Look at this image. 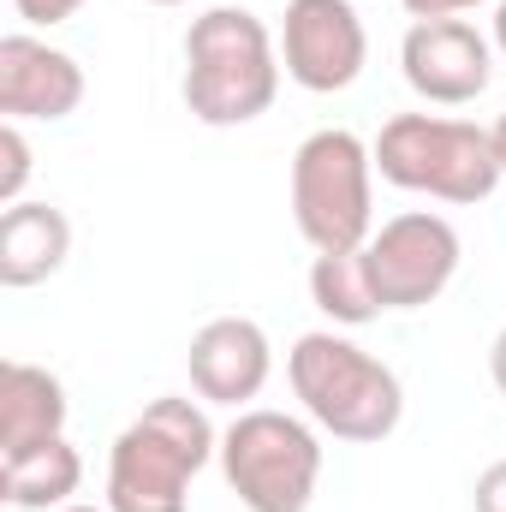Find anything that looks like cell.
I'll list each match as a JSON object with an SVG mask.
<instances>
[{"mask_svg":"<svg viewBox=\"0 0 506 512\" xmlns=\"http://www.w3.org/2000/svg\"><path fill=\"white\" fill-rule=\"evenodd\" d=\"M78 6H84V0H12V12H18L30 30H54V24H66V18H78Z\"/></svg>","mask_w":506,"mask_h":512,"instance_id":"obj_17","label":"cell"},{"mask_svg":"<svg viewBox=\"0 0 506 512\" xmlns=\"http://www.w3.org/2000/svg\"><path fill=\"white\" fill-rule=\"evenodd\" d=\"M78 102H84V66L66 54V48H54V42H42V36H30V30H12V36H0V114L6 120H66V114H78Z\"/></svg>","mask_w":506,"mask_h":512,"instance_id":"obj_11","label":"cell"},{"mask_svg":"<svg viewBox=\"0 0 506 512\" xmlns=\"http://www.w3.org/2000/svg\"><path fill=\"white\" fill-rule=\"evenodd\" d=\"M24 185H30V143L18 120H6L0 126V209L24 203Z\"/></svg>","mask_w":506,"mask_h":512,"instance_id":"obj_16","label":"cell"},{"mask_svg":"<svg viewBox=\"0 0 506 512\" xmlns=\"http://www.w3.org/2000/svg\"><path fill=\"white\" fill-rule=\"evenodd\" d=\"M66 411H72V399H66V382L54 370L6 358L0 364V465L60 441L66 435Z\"/></svg>","mask_w":506,"mask_h":512,"instance_id":"obj_12","label":"cell"},{"mask_svg":"<svg viewBox=\"0 0 506 512\" xmlns=\"http://www.w3.org/2000/svg\"><path fill=\"white\" fill-rule=\"evenodd\" d=\"M185 370H191V387L203 405L251 411V399L274 376V346H268L262 322H251V316H215L191 334Z\"/></svg>","mask_w":506,"mask_h":512,"instance_id":"obj_10","label":"cell"},{"mask_svg":"<svg viewBox=\"0 0 506 512\" xmlns=\"http://www.w3.org/2000/svg\"><path fill=\"white\" fill-rule=\"evenodd\" d=\"M286 382L298 393L304 417L334 435V441H387L405 417V387L399 376L381 364L376 352H364L358 340L334 334V328H316V334H298L292 352H286Z\"/></svg>","mask_w":506,"mask_h":512,"instance_id":"obj_3","label":"cell"},{"mask_svg":"<svg viewBox=\"0 0 506 512\" xmlns=\"http://www.w3.org/2000/svg\"><path fill=\"white\" fill-rule=\"evenodd\" d=\"M292 221L304 245L364 251L376 233V149L346 126L310 131L292 155Z\"/></svg>","mask_w":506,"mask_h":512,"instance_id":"obj_4","label":"cell"},{"mask_svg":"<svg viewBox=\"0 0 506 512\" xmlns=\"http://www.w3.org/2000/svg\"><path fill=\"white\" fill-rule=\"evenodd\" d=\"M489 376H495V387H501V399H506V328L495 334V346H489Z\"/></svg>","mask_w":506,"mask_h":512,"instance_id":"obj_20","label":"cell"},{"mask_svg":"<svg viewBox=\"0 0 506 512\" xmlns=\"http://www.w3.org/2000/svg\"><path fill=\"white\" fill-rule=\"evenodd\" d=\"M370 149L387 185L435 197V203H483L506 179L489 131L471 120H447V114H393Z\"/></svg>","mask_w":506,"mask_h":512,"instance_id":"obj_5","label":"cell"},{"mask_svg":"<svg viewBox=\"0 0 506 512\" xmlns=\"http://www.w3.org/2000/svg\"><path fill=\"white\" fill-rule=\"evenodd\" d=\"M489 143H495V161H501V173H506V114L489 126Z\"/></svg>","mask_w":506,"mask_h":512,"instance_id":"obj_21","label":"cell"},{"mask_svg":"<svg viewBox=\"0 0 506 512\" xmlns=\"http://www.w3.org/2000/svg\"><path fill=\"white\" fill-rule=\"evenodd\" d=\"M310 304L334 322V328H364L381 316V298L370 286L364 251H322L310 262Z\"/></svg>","mask_w":506,"mask_h":512,"instance_id":"obj_15","label":"cell"},{"mask_svg":"<svg viewBox=\"0 0 506 512\" xmlns=\"http://www.w3.org/2000/svg\"><path fill=\"white\" fill-rule=\"evenodd\" d=\"M471 501H477V512H506V459H495V465L477 477Z\"/></svg>","mask_w":506,"mask_h":512,"instance_id":"obj_18","label":"cell"},{"mask_svg":"<svg viewBox=\"0 0 506 512\" xmlns=\"http://www.w3.org/2000/svg\"><path fill=\"white\" fill-rule=\"evenodd\" d=\"M72 256V221L54 203H12L0 215V286L24 292L42 286L48 274H60V262Z\"/></svg>","mask_w":506,"mask_h":512,"instance_id":"obj_13","label":"cell"},{"mask_svg":"<svg viewBox=\"0 0 506 512\" xmlns=\"http://www.w3.org/2000/svg\"><path fill=\"white\" fill-rule=\"evenodd\" d=\"M221 477L245 512H310L322 483V441L304 417L251 405L221 429Z\"/></svg>","mask_w":506,"mask_h":512,"instance_id":"obj_6","label":"cell"},{"mask_svg":"<svg viewBox=\"0 0 506 512\" xmlns=\"http://www.w3.org/2000/svg\"><path fill=\"white\" fill-rule=\"evenodd\" d=\"M405 84L435 108H465L495 78V42L471 18H417L399 42Z\"/></svg>","mask_w":506,"mask_h":512,"instance_id":"obj_9","label":"cell"},{"mask_svg":"<svg viewBox=\"0 0 506 512\" xmlns=\"http://www.w3.org/2000/svg\"><path fill=\"white\" fill-rule=\"evenodd\" d=\"M0 489H6V507H18V512L72 507V495L84 489V459H78V447L60 435V441L36 447V453H24V459H6Z\"/></svg>","mask_w":506,"mask_h":512,"instance_id":"obj_14","label":"cell"},{"mask_svg":"<svg viewBox=\"0 0 506 512\" xmlns=\"http://www.w3.org/2000/svg\"><path fill=\"white\" fill-rule=\"evenodd\" d=\"M459 233L447 215L435 209H405L393 221H381L364 245V268H370V286H376L381 310H423L435 304L453 274H459Z\"/></svg>","mask_w":506,"mask_h":512,"instance_id":"obj_7","label":"cell"},{"mask_svg":"<svg viewBox=\"0 0 506 512\" xmlns=\"http://www.w3.org/2000/svg\"><path fill=\"white\" fill-rule=\"evenodd\" d=\"M280 48L245 6H209L185 30V108L215 131L251 126L280 96Z\"/></svg>","mask_w":506,"mask_h":512,"instance_id":"obj_2","label":"cell"},{"mask_svg":"<svg viewBox=\"0 0 506 512\" xmlns=\"http://www.w3.org/2000/svg\"><path fill=\"white\" fill-rule=\"evenodd\" d=\"M411 18H459V12H477L483 0H399Z\"/></svg>","mask_w":506,"mask_h":512,"instance_id":"obj_19","label":"cell"},{"mask_svg":"<svg viewBox=\"0 0 506 512\" xmlns=\"http://www.w3.org/2000/svg\"><path fill=\"white\" fill-rule=\"evenodd\" d=\"M221 459V435L209 411L185 393L149 399L108 453V512H185L191 477Z\"/></svg>","mask_w":506,"mask_h":512,"instance_id":"obj_1","label":"cell"},{"mask_svg":"<svg viewBox=\"0 0 506 512\" xmlns=\"http://www.w3.org/2000/svg\"><path fill=\"white\" fill-rule=\"evenodd\" d=\"M149 6H185V0H149Z\"/></svg>","mask_w":506,"mask_h":512,"instance_id":"obj_24","label":"cell"},{"mask_svg":"<svg viewBox=\"0 0 506 512\" xmlns=\"http://www.w3.org/2000/svg\"><path fill=\"white\" fill-rule=\"evenodd\" d=\"M54 512H108V507H84V501H72V507H54Z\"/></svg>","mask_w":506,"mask_h":512,"instance_id":"obj_23","label":"cell"},{"mask_svg":"<svg viewBox=\"0 0 506 512\" xmlns=\"http://www.w3.org/2000/svg\"><path fill=\"white\" fill-rule=\"evenodd\" d=\"M489 42L506 54V0H495V36H489Z\"/></svg>","mask_w":506,"mask_h":512,"instance_id":"obj_22","label":"cell"},{"mask_svg":"<svg viewBox=\"0 0 506 512\" xmlns=\"http://www.w3.org/2000/svg\"><path fill=\"white\" fill-rule=\"evenodd\" d=\"M370 36L352 0H286L280 24V66L310 96H340L364 78Z\"/></svg>","mask_w":506,"mask_h":512,"instance_id":"obj_8","label":"cell"}]
</instances>
